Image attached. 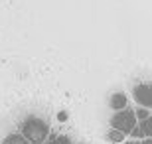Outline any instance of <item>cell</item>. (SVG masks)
Masks as SVG:
<instances>
[{
    "label": "cell",
    "mask_w": 152,
    "mask_h": 144,
    "mask_svg": "<svg viewBox=\"0 0 152 144\" xmlns=\"http://www.w3.org/2000/svg\"><path fill=\"white\" fill-rule=\"evenodd\" d=\"M20 134L30 144H44L50 138V124L39 116H28L20 124Z\"/></svg>",
    "instance_id": "cell-1"
},
{
    "label": "cell",
    "mask_w": 152,
    "mask_h": 144,
    "mask_svg": "<svg viewBox=\"0 0 152 144\" xmlns=\"http://www.w3.org/2000/svg\"><path fill=\"white\" fill-rule=\"evenodd\" d=\"M136 115L132 109H123V111H115L113 118H111V128H117L124 134H130V130L136 126Z\"/></svg>",
    "instance_id": "cell-2"
},
{
    "label": "cell",
    "mask_w": 152,
    "mask_h": 144,
    "mask_svg": "<svg viewBox=\"0 0 152 144\" xmlns=\"http://www.w3.org/2000/svg\"><path fill=\"white\" fill-rule=\"evenodd\" d=\"M132 99L140 107L152 109V83H138L132 89Z\"/></svg>",
    "instance_id": "cell-3"
},
{
    "label": "cell",
    "mask_w": 152,
    "mask_h": 144,
    "mask_svg": "<svg viewBox=\"0 0 152 144\" xmlns=\"http://www.w3.org/2000/svg\"><path fill=\"white\" fill-rule=\"evenodd\" d=\"M126 105H129V97L124 93H121V91L113 93L111 99H109V107H111L113 111H123V109H126Z\"/></svg>",
    "instance_id": "cell-4"
},
{
    "label": "cell",
    "mask_w": 152,
    "mask_h": 144,
    "mask_svg": "<svg viewBox=\"0 0 152 144\" xmlns=\"http://www.w3.org/2000/svg\"><path fill=\"white\" fill-rule=\"evenodd\" d=\"M44 144H73V140L67 134H51L50 132V138L45 140Z\"/></svg>",
    "instance_id": "cell-5"
},
{
    "label": "cell",
    "mask_w": 152,
    "mask_h": 144,
    "mask_svg": "<svg viewBox=\"0 0 152 144\" xmlns=\"http://www.w3.org/2000/svg\"><path fill=\"white\" fill-rule=\"evenodd\" d=\"M2 144H30V142L24 138L20 132H10V134H6V136H4Z\"/></svg>",
    "instance_id": "cell-6"
},
{
    "label": "cell",
    "mask_w": 152,
    "mask_h": 144,
    "mask_svg": "<svg viewBox=\"0 0 152 144\" xmlns=\"http://www.w3.org/2000/svg\"><path fill=\"white\" fill-rule=\"evenodd\" d=\"M107 140L113 144H121L124 140V132H121V130H117V128H111L107 134Z\"/></svg>",
    "instance_id": "cell-7"
},
{
    "label": "cell",
    "mask_w": 152,
    "mask_h": 144,
    "mask_svg": "<svg viewBox=\"0 0 152 144\" xmlns=\"http://www.w3.org/2000/svg\"><path fill=\"white\" fill-rule=\"evenodd\" d=\"M140 130H142V134L144 136H152V115L150 116H146L144 121H140Z\"/></svg>",
    "instance_id": "cell-8"
},
{
    "label": "cell",
    "mask_w": 152,
    "mask_h": 144,
    "mask_svg": "<svg viewBox=\"0 0 152 144\" xmlns=\"http://www.w3.org/2000/svg\"><path fill=\"white\" fill-rule=\"evenodd\" d=\"M136 118H140V121H144L146 116H150V109H146V107H140L138 111H134Z\"/></svg>",
    "instance_id": "cell-9"
},
{
    "label": "cell",
    "mask_w": 152,
    "mask_h": 144,
    "mask_svg": "<svg viewBox=\"0 0 152 144\" xmlns=\"http://www.w3.org/2000/svg\"><path fill=\"white\" fill-rule=\"evenodd\" d=\"M130 136H132V138H144V134H142V130H140V126H138V124L130 130Z\"/></svg>",
    "instance_id": "cell-10"
},
{
    "label": "cell",
    "mask_w": 152,
    "mask_h": 144,
    "mask_svg": "<svg viewBox=\"0 0 152 144\" xmlns=\"http://www.w3.org/2000/svg\"><path fill=\"white\" fill-rule=\"evenodd\" d=\"M67 118H69V115L65 111H59V113H57V121H59V122H65Z\"/></svg>",
    "instance_id": "cell-11"
},
{
    "label": "cell",
    "mask_w": 152,
    "mask_h": 144,
    "mask_svg": "<svg viewBox=\"0 0 152 144\" xmlns=\"http://www.w3.org/2000/svg\"><path fill=\"white\" fill-rule=\"evenodd\" d=\"M142 144H152V136H144V140H142Z\"/></svg>",
    "instance_id": "cell-12"
},
{
    "label": "cell",
    "mask_w": 152,
    "mask_h": 144,
    "mask_svg": "<svg viewBox=\"0 0 152 144\" xmlns=\"http://www.w3.org/2000/svg\"><path fill=\"white\" fill-rule=\"evenodd\" d=\"M130 144H142V142H130Z\"/></svg>",
    "instance_id": "cell-13"
}]
</instances>
